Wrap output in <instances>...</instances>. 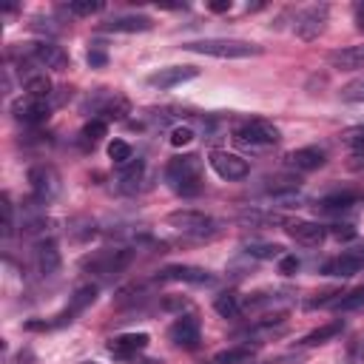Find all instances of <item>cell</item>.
I'll return each instance as SVG.
<instances>
[{
  "label": "cell",
  "instance_id": "cell-28",
  "mask_svg": "<svg viewBox=\"0 0 364 364\" xmlns=\"http://www.w3.org/2000/svg\"><path fill=\"white\" fill-rule=\"evenodd\" d=\"M105 131H108V123H105V120H100V117H94V120H89V123L83 126L80 139H83L86 149H94V145L105 137Z\"/></svg>",
  "mask_w": 364,
  "mask_h": 364
},
{
  "label": "cell",
  "instance_id": "cell-2",
  "mask_svg": "<svg viewBox=\"0 0 364 364\" xmlns=\"http://www.w3.org/2000/svg\"><path fill=\"white\" fill-rule=\"evenodd\" d=\"M182 49L194 54H205V57H220V60H245V57L262 54L257 43L236 40V38H202V40L182 43Z\"/></svg>",
  "mask_w": 364,
  "mask_h": 364
},
{
  "label": "cell",
  "instance_id": "cell-1",
  "mask_svg": "<svg viewBox=\"0 0 364 364\" xmlns=\"http://www.w3.org/2000/svg\"><path fill=\"white\" fill-rule=\"evenodd\" d=\"M165 182L168 188L179 197H197L202 194V160L197 154L174 157L165 165Z\"/></svg>",
  "mask_w": 364,
  "mask_h": 364
},
{
  "label": "cell",
  "instance_id": "cell-23",
  "mask_svg": "<svg viewBox=\"0 0 364 364\" xmlns=\"http://www.w3.org/2000/svg\"><path fill=\"white\" fill-rule=\"evenodd\" d=\"M239 225L245 228H271V225H287L285 216L276 211H245L239 213Z\"/></svg>",
  "mask_w": 364,
  "mask_h": 364
},
{
  "label": "cell",
  "instance_id": "cell-37",
  "mask_svg": "<svg viewBox=\"0 0 364 364\" xmlns=\"http://www.w3.org/2000/svg\"><path fill=\"white\" fill-rule=\"evenodd\" d=\"M342 139L347 145H353L356 151H364V126H353V128H344L342 131Z\"/></svg>",
  "mask_w": 364,
  "mask_h": 364
},
{
  "label": "cell",
  "instance_id": "cell-5",
  "mask_svg": "<svg viewBox=\"0 0 364 364\" xmlns=\"http://www.w3.org/2000/svg\"><path fill=\"white\" fill-rule=\"evenodd\" d=\"M29 188L38 202H52L60 194V174L54 165H31L29 168Z\"/></svg>",
  "mask_w": 364,
  "mask_h": 364
},
{
  "label": "cell",
  "instance_id": "cell-21",
  "mask_svg": "<svg viewBox=\"0 0 364 364\" xmlns=\"http://www.w3.org/2000/svg\"><path fill=\"white\" fill-rule=\"evenodd\" d=\"M327 63L333 68H342V71H356V68H364V43L361 46H344V49H336L327 54Z\"/></svg>",
  "mask_w": 364,
  "mask_h": 364
},
{
  "label": "cell",
  "instance_id": "cell-40",
  "mask_svg": "<svg viewBox=\"0 0 364 364\" xmlns=\"http://www.w3.org/2000/svg\"><path fill=\"white\" fill-rule=\"evenodd\" d=\"M89 66H91V68H103V66H108V54H105L103 49L91 46V49H89Z\"/></svg>",
  "mask_w": 364,
  "mask_h": 364
},
{
  "label": "cell",
  "instance_id": "cell-13",
  "mask_svg": "<svg viewBox=\"0 0 364 364\" xmlns=\"http://www.w3.org/2000/svg\"><path fill=\"white\" fill-rule=\"evenodd\" d=\"M171 228L182 231V234H199L211 225V216L202 213V211H191V208H182V211H171L168 220H165Z\"/></svg>",
  "mask_w": 364,
  "mask_h": 364
},
{
  "label": "cell",
  "instance_id": "cell-30",
  "mask_svg": "<svg viewBox=\"0 0 364 364\" xmlns=\"http://www.w3.org/2000/svg\"><path fill=\"white\" fill-rule=\"evenodd\" d=\"M142 171H145V162H142V160H131L128 165H123V168H120L123 191H134V185L142 179Z\"/></svg>",
  "mask_w": 364,
  "mask_h": 364
},
{
  "label": "cell",
  "instance_id": "cell-9",
  "mask_svg": "<svg viewBox=\"0 0 364 364\" xmlns=\"http://www.w3.org/2000/svg\"><path fill=\"white\" fill-rule=\"evenodd\" d=\"M199 77V68L197 66H165L160 71H154V75H149V86L151 89H174V86H182L188 80H197Z\"/></svg>",
  "mask_w": 364,
  "mask_h": 364
},
{
  "label": "cell",
  "instance_id": "cell-7",
  "mask_svg": "<svg viewBox=\"0 0 364 364\" xmlns=\"http://www.w3.org/2000/svg\"><path fill=\"white\" fill-rule=\"evenodd\" d=\"M23 52V49H20ZM23 57L34 60L38 66H46V68H54V71H66L68 68V54L57 46V43H49V40H40V43H29V49L23 52Z\"/></svg>",
  "mask_w": 364,
  "mask_h": 364
},
{
  "label": "cell",
  "instance_id": "cell-38",
  "mask_svg": "<svg viewBox=\"0 0 364 364\" xmlns=\"http://www.w3.org/2000/svg\"><path fill=\"white\" fill-rule=\"evenodd\" d=\"M15 211H12V199L9 194H3V236H12L15 234Z\"/></svg>",
  "mask_w": 364,
  "mask_h": 364
},
{
  "label": "cell",
  "instance_id": "cell-3",
  "mask_svg": "<svg viewBox=\"0 0 364 364\" xmlns=\"http://www.w3.org/2000/svg\"><path fill=\"white\" fill-rule=\"evenodd\" d=\"M134 259V250L128 248H105V250H97V253H89L83 257V271H91V273H100V276H112V273H120L131 265Z\"/></svg>",
  "mask_w": 364,
  "mask_h": 364
},
{
  "label": "cell",
  "instance_id": "cell-22",
  "mask_svg": "<svg viewBox=\"0 0 364 364\" xmlns=\"http://www.w3.org/2000/svg\"><path fill=\"white\" fill-rule=\"evenodd\" d=\"M339 333H344V319H333V321L316 327V331H310L308 336H302L299 344H302V347H316V344H324V342L336 339Z\"/></svg>",
  "mask_w": 364,
  "mask_h": 364
},
{
  "label": "cell",
  "instance_id": "cell-25",
  "mask_svg": "<svg viewBox=\"0 0 364 364\" xmlns=\"http://www.w3.org/2000/svg\"><path fill=\"white\" fill-rule=\"evenodd\" d=\"M356 205V194H333V197H321L316 202L319 211L324 213H339V211H350Z\"/></svg>",
  "mask_w": 364,
  "mask_h": 364
},
{
  "label": "cell",
  "instance_id": "cell-11",
  "mask_svg": "<svg viewBox=\"0 0 364 364\" xmlns=\"http://www.w3.org/2000/svg\"><path fill=\"white\" fill-rule=\"evenodd\" d=\"M211 168L220 174L222 179H228V182H236V179H245L248 176V162L242 160V157H236V154H228V151H211Z\"/></svg>",
  "mask_w": 364,
  "mask_h": 364
},
{
  "label": "cell",
  "instance_id": "cell-20",
  "mask_svg": "<svg viewBox=\"0 0 364 364\" xmlns=\"http://www.w3.org/2000/svg\"><path fill=\"white\" fill-rule=\"evenodd\" d=\"M149 342H151L149 333H120V336H114L112 342H108V350H112L114 356H120V358H128V356H137L139 350L149 347Z\"/></svg>",
  "mask_w": 364,
  "mask_h": 364
},
{
  "label": "cell",
  "instance_id": "cell-31",
  "mask_svg": "<svg viewBox=\"0 0 364 364\" xmlns=\"http://www.w3.org/2000/svg\"><path fill=\"white\" fill-rule=\"evenodd\" d=\"M108 157L114 160V165H128L131 160H134V154H131V145L126 142V139H112L108 142Z\"/></svg>",
  "mask_w": 364,
  "mask_h": 364
},
{
  "label": "cell",
  "instance_id": "cell-14",
  "mask_svg": "<svg viewBox=\"0 0 364 364\" xmlns=\"http://www.w3.org/2000/svg\"><path fill=\"white\" fill-rule=\"evenodd\" d=\"M364 268V248H356V250H344L342 257H336V259H331L321 271L327 273V276H339V279H347V276H353V273H358Z\"/></svg>",
  "mask_w": 364,
  "mask_h": 364
},
{
  "label": "cell",
  "instance_id": "cell-34",
  "mask_svg": "<svg viewBox=\"0 0 364 364\" xmlns=\"http://www.w3.org/2000/svg\"><path fill=\"white\" fill-rule=\"evenodd\" d=\"M339 97L347 100V103H364V75L356 77V80H350L347 86H342Z\"/></svg>",
  "mask_w": 364,
  "mask_h": 364
},
{
  "label": "cell",
  "instance_id": "cell-32",
  "mask_svg": "<svg viewBox=\"0 0 364 364\" xmlns=\"http://www.w3.org/2000/svg\"><path fill=\"white\" fill-rule=\"evenodd\" d=\"M66 9L75 17H91V15L103 12V3L100 0H71V3H66Z\"/></svg>",
  "mask_w": 364,
  "mask_h": 364
},
{
  "label": "cell",
  "instance_id": "cell-44",
  "mask_svg": "<svg viewBox=\"0 0 364 364\" xmlns=\"http://www.w3.org/2000/svg\"><path fill=\"white\" fill-rule=\"evenodd\" d=\"M347 165H350L353 171H364V151H356V154L347 160Z\"/></svg>",
  "mask_w": 364,
  "mask_h": 364
},
{
  "label": "cell",
  "instance_id": "cell-42",
  "mask_svg": "<svg viewBox=\"0 0 364 364\" xmlns=\"http://www.w3.org/2000/svg\"><path fill=\"white\" fill-rule=\"evenodd\" d=\"M336 239H353L356 236V228L353 225H333V231H331Z\"/></svg>",
  "mask_w": 364,
  "mask_h": 364
},
{
  "label": "cell",
  "instance_id": "cell-15",
  "mask_svg": "<svg viewBox=\"0 0 364 364\" xmlns=\"http://www.w3.org/2000/svg\"><path fill=\"white\" fill-rule=\"evenodd\" d=\"M160 279L162 282H185V285H211L213 282V276L197 265H168L160 271Z\"/></svg>",
  "mask_w": 364,
  "mask_h": 364
},
{
  "label": "cell",
  "instance_id": "cell-10",
  "mask_svg": "<svg viewBox=\"0 0 364 364\" xmlns=\"http://www.w3.org/2000/svg\"><path fill=\"white\" fill-rule=\"evenodd\" d=\"M49 112H52V103L49 100H34V97H23L12 105V114L17 123L23 126H40L49 120Z\"/></svg>",
  "mask_w": 364,
  "mask_h": 364
},
{
  "label": "cell",
  "instance_id": "cell-29",
  "mask_svg": "<svg viewBox=\"0 0 364 364\" xmlns=\"http://www.w3.org/2000/svg\"><path fill=\"white\" fill-rule=\"evenodd\" d=\"M213 310L220 313L222 319H234V316H239V310H242L239 296H236V294H220V296L213 299Z\"/></svg>",
  "mask_w": 364,
  "mask_h": 364
},
{
  "label": "cell",
  "instance_id": "cell-19",
  "mask_svg": "<svg viewBox=\"0 0 364 364\" xmlns=\"http://www.w3.org/2000/svg\"><path fill=\"white\" fill-rule=\"evenodd\" d=\"M103 31H123V34H139V31H151L154 29V20L149 15H120V17H112L108 23L100 26Z\"/></svg>",
  "mask_w": 364,
  "mask_h": 364
},
{
  "label": "cell",
  "instance_id": "cell-43",
  "mask_svg": "<svg viewBox=\"0 0 364 364\" xmlns=\"http://www.w3.org/2000/svg\"><path fill=\"white\" fill-rule=\"evenodd\" d=\"M208 9H211V12H216V15L231 12V0H211V3H208Z\"/></svg>",
  "mask_w": 364,
  "mask_h": 364
},
{
  "label": "cell",
  "instance_id": "cell-16",
  "mask_svg": "<svg viewBox=\"0 0 364 364\" xmlns=\"http://www.w3.org/2000/svg\"><path fill=\"white\" fill-rule=\"evenodd\" d=\"M327 162L324 151L316 149V145H305V149H296L285 157V165L294 168V171H319Z\"/></svg>",
  "mask_w": 364,
  "mask_h": 364
},
{
  "label": "cell",
  "instance_id": "cell-26",
  "mask_svg": "<svg viewBox=\"0 0 364 364\" xmlns=\"http://www.w3.org/2000/svg\"><path fill=\"white\" fill-rule=\"evenodd\" d=\"M245 253L248 257H253V259H282L285 257V248L282 245H271V242H250V245H245Z\"/></svg>",
  "mask_w": 364,
  "mask_h": 364
},
{
  "label": "cell",
  "instance_id": "cell-41",
  "mask_svg": "<svg viewBox=\"0 0 364 364\" xmlns=\"http://www.w3.org/2000/svg\"><path fill=\"white\" fill-rule=\"evenodd\" d=\"M162 308H165V310H182V308H188V299H182V296H165V299H162Z\"/></svg>",
  "mask_w": 364,
  "mask_h": 364
},
{
  "label": "cell",
  "instance_id": "cell-18",
  "mask_svg": "<svg viewBox=\"0 0 364 364\" xmlns=\"http://www.w3.org/2000/svg\"><path fill=\"white\" fill-rule=\"evenodd\" d=\"M34 265H38V271L43 276H54L60 271V250H57V242L49 236H43L38 242V248H34Z\"/></svg>",
  "mask_w": 364,
  "mask_h": 364
},
{
  "label": "cell",
  "instance_id": "cell-33",
  "mask_svg": "<svg viewBox=\"0 0 364 364\" xmlns=\"http://www.w3.org/2000/svg\"><path fill=\"white\" fill-rule=\"evenodd\" d=\"M333 308L336 310H358V308H364V287H356V290H350V294H342L333 302Z\"/></svg>",
  "mask_w": 364,
  "mask_h": 364
},
{
  "label": "cell",
  "instance_id": "cell-35",
  "mask_svg": "<svg viewBox=\"0 0 364 364\" xmlns=\"http://www.w3.org/2000/svg\"><path fill=\"white\" fill-rule=\"evenodd\" d=\"M145 294V282H134L128 287H123L117 294V305H131V302H139Z\"/></svg>",
  "mask_w": 364,
  "mask_h": 364
},
{
  "label": "cell",
  "instance_id": "cell-36",
  "mask_svg": "<svg viewBox=\"0 0 364 364\" xmlns=\"http://www.w3.org/2000/svg\"><path fill=\"white\" fill-rule=\"evenodd\" d=\"M191 139H194V128H191V126H174V128H171V137H168V142L174 145V149H185Z\"/></svg>",
  "mask_w": 364,
  "mask_h": 364
},
{
  "label": "cell",
  "instance_id": "cell-39",
  "mask_svg": "<svg viewBox=\"0 0 364 364\" xmlns=\"http://www.w3.org/2000/svg\"><path fill=\"white\" fill-rule=\"evenodd\" d=\"M279 273H282V276H294V273H299V259L294 257V253H285V257L279 259Z\"/></svg>",
  "mask_w": 364,
  "mask_h": 364
},
{
  "label": "cell",
  "instance_id": "cell-6",
  "mask_svg": "<svg viewBox=\"0 0 364 364\" xmlns=\"http://www.w3.org/2000/svg\"><path fill=\"white\" fill-rule=\"evenodd\" d=\"M327 17H331V6L327 3H316V6H308L299 12L296 17V34L302 40H316L319 34L327 29Z\"/></svg>",
  "mask_w": 364,
  "mask_h": 364
},
{
  "label": "cell",
  "instance_id": "cell-8",
  "mask_svg": "<svg viewBox=\"0 0 364 364\" xmlns=\"http://www.w3.org/2000/svg\"><path fill=\"white\" fill-rule=\"evenodd\" d=\"M168 339H171L176 347H182V350H194V347H199V342H202L199 319H197V316H179V319L171 324Z\"/></svg>",
  "mask_w": 364,
  "mask_h": 364
},
{
  "label": "cell",
  "instance_id": "cell-4",
  "mask_svg": "<svg viewBox=\"0 0 364 364\" xmlns=\"http://www.w3.org/2000/svg\"><path fill=\"white\" fill-rule=\"evenodd\" d=\"M234 134H236V142L250 145V149H268V145H276V142L282 139V131H279L273 123L259 120V117L239 123Z\"/></svg>",
  "mask_w": 364,
  "mask_h": 364
},
{
  "label": "cell",
  "instance_id": "cell-12",
  "mask_svg": "<svg viewBox=\"0 0 364 364\" xmlns=\"http://www.w3.org/2000/svg\"><path fill=\"white\" fill-rule=\"evenodd\" d=\"M94 299H97V287H94V285H83V287H77V290H75V296H71V302H68V308H66L60 316H54L52 331H54V327H63V324H71L77 313H83L89 305H94Z\"/></svg>",
  "mask_w": 364,
  "mask_h": 364
},
{
  "label": "cell",
  "instance_id": "cell-17",
  "mask_svg": "<svg viewBox=\"0 0 364 364\" xmlns=\"http://www.w3.org/2000/svg\"><path fill=\"white\" fill-rule=\"evenodd\" d=\"M285 231H287V236L294 239V242H299V245H308V248L319 245V242L327 236L324 225H319V222H310V220H294V222H287V225H285Z\"/></svg>",
  "mask_w": 364,
  "mask_h": 364
},
{
  "label": "cell",
  "instance_id": "cell-27",
  "mask_svg": "<svg viewBox=\"0 0 364 364\" xmlns=\"http://www.w3.org/2000/svg\"><path fill=\"white\" fill-rule=\"evenodd\" d=\"M26 97L49 100L52 97V80L46 75H29L26 77Z\"/></svg>",
  "mask_w": 364,
  "mask_h": 364
},
{
  "label": "cell",
  "instance_id": "cell-24",
  "mask_svg": "<svg viewBox=\"0 0 364 364\" xmlns=\"http://www.w3.org/2000/svg\"><path fill=\"white\" fill-rule=\"evenodd\" d=\"M253 358V347H248V344H236V347H228V350H220L213 358H211V364H245V361H250Z\"/></svg>",
  "mask_w": 364,
  "mask_h": 364
}]
</instances>
